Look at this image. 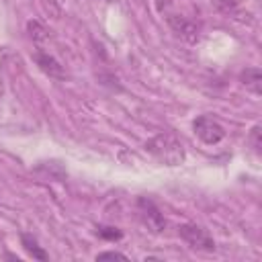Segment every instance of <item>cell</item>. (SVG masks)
<instances>
[{
    "mask_svg": "<svg viewBox=\"0 0 262 262\" xmlns=\"http://www.w3.org/2000/svg\"><path fill=\"white\" fill-rule=\"evenodd\" d=\"M27 31H29V35H31V39H33L35 43H43V41H47V37H49V31H47L39 20H29Z\"/></svg>",
    "mask_w": 262,
    "mask_h": 262,
    "instance_id": "cell-9",
    "label": "cell"
},
{
    "mask_svg": "<svg viewBox=\"0 0 262 262\" xmlns=\"http://www.w3.org/2000/svg\"><path fill=\"white\" fill-rule=\"evenodd\" d=\"M137 213H139L141 223H143L151 233H162V231H164L166 219H164V215L160 213V209L154 205V201H149V199H145V196H139V199H137Z\"/></svg>",
    "mask_w": 262,
    "mask_h": 262,
    "instance_id": "cell-3",
    "label": "cell"
},
{
    "mask_svg": "<svg viewBox=\"0 0 262 262\" xmlns=\"http://www.w3.org/2000/svg\"><path fill=\"white\" fill-rule=\"evenodd\" d=\"M192 127H194L196 137L203 143H207V145H215V143H219L225 137V129L221 127V123H217L215 119L205 117V115L203 117H196L194 123H192Z\"/></svg>",
    "mask_w": 262,
    "mask_h": 262,
    "instance_id": "cell-4",
    "label": "cell"
},
{
    "mask_svg": "<svg viewBox=\"0 0 262 262\" xmlns=\"http://www.w3.org/2000/svg\"><path fill=\"white\" fill-rule=\"evenodd\" d=\"M248 143L252 145V149H254L256 154L262 151V127H260V125H254V127H252L250 135H248Z\"/></svg>",
    "mask_w": 262,
    "mask_h": 262,
    "instance_id": "cell-10",
    "label": "cell"
},
{
    "mask_svg": "<svg viewBox=\"0 0 262 262\" xmlns=\"http://www.w3.org/2000/svg\"><path fill=\"white\" fill-rule=\"evenodd\" d=\"M239 82L246 86V90H250L252 94L260 96L262 94V72L260 68H246L239 74Z\"/></svg>",
    "mask_w": 262,
    "mask_h": 262,
    "instance_id": "cell-7",
    "label": "cell"
},
{
    "mask_svg": "<svg viewBox=\"0 0 262 262\" xmlns=\"http://www.w3.org/2000/svg\"><path fill=\"white\" fill-rule=\"evenodd\" d=\"M20 244H23V248H25L35 260H47V252H45L41 246H37V239H35L33 235L23 233V235H20Z\"/></svg>",
    "mask_w": 262,
    "mask_h": 262,
    "instance_id": "cell-8",
    "label": "cell"
},
{
    "mask_svg": "<svg viewBox=\"0 0 262 262\" xmlns=\"http://www.w3.org/2000/svg\"><path fill=\"white\" fill-rule=\"evenodd\" d=\"M33 61L39 66V70L43 74H47L49 78H57V80H63L66 78V72H63V66L53 57L49 55L47 51H43L41 47H37L33 51Z\"/></svg>",
    "mask_w": 262,
    "mask_h": 262,
    "instance_id": "cell-6",
    "label": "cell"
},
{
    "mask_svg": "<svg viewBox=\"0 0 262 262\" xmlns=\"http://www.w3.org/2000/svg\"><path fill=\"white\" fill-rule=\"evenodd\" d=\"M47 2H49V4H53L57 12H59V8H61V4H63V0H47Z\"/></svg>",
    "mask_w": 262,
    "mask_h": 262,
    "instance_id": "cell-14",
    "label": "cell"
},
{
    "mask_svg": "<svg viewBox=\"0 0 262 262\" xmlns=\"http://www.w3.org/2000/svg\"><path fill=\"white\" fill-rule=\"evenodd\" d=\"M166 23L172 29V33L176 37H180L182 41H186L190 45L199 43V39H201V27L196 23H192V20L180 16V14H168L166 16Z\"/></svg>",
    "mask_w": 262,
    "mask_h": 262,
    "instance_id": "cell-5",
    "label": "cell"
},
{
    "mask_svg": "<svg viewBox=\"0 0 262 262\" xmlns=\"http://www.w3.org/2000/svg\"><path fill=\"white\" fill-rule=\"evenodd\" d=\"M178 235L192 250H201V252H213L215 250V242L209 235V231L196 223H182L178 227Z\"/></svg>",
    "mask_w": 262,
    "mask_h": 262,
    "instance_id": "cell-2",
    "label": "cell"
},
{
    "mask_svg": "<svg viewBox=\"0 0 262 262\" xmlns=\"http://www.w3.org/2000/svg\"><path fill=\"white\" fill-rule=\"evenodd\" d=\"M96 233H98L102 239H121V235H123L117 227H104V225L96 227Z\"/></svg>",
    "mask_w": 262,
    "mask_h": 262,
    "instance_id": "cell-11",
    "label": "cell"
},
{
    "mask_svg": "<svg viewBox=\"0 0 262 262\" xmlns=\"http://www.w3.org/2000/svg\"><path fill=\"white\" fill-rule=\"evenodd\" d=\"M145 151L166 166H178L184 162V145L172 133H158L145 141Z\"/></svg>",
    "mask_w": 262,
    "mask_h": 262,
    "instance_id": "cell-1",
    "label": "cell"
},
{
    "mask_svg": "<svg viewBox=\"0 0 262 262\" xmlns=\"http://www.w3.org/2000/svg\"><path fill=\"white\" fill-rule=\"evenodd\" d=\"M213 6L223 14H229V12L235 10V2L233 0H213Z\"/></svg>",
    "mask_w": 262,
    "mask_h": 262,
    "instance_id": "cell-12",
    "label": "cell"
},
{
    "mask_svg": "<svg viewBox=\"0 0 262 262\" xmlns=\"http://www.w3.org/2000/svg\"><path fill=\"white\" fill-rule=\"evenodd\" d=\"M96 260H127V256L121 252H100L96 254Z\"/></svg>",
    "mask_w": 262,
    "mask_h": 262,
    "instance_id": "cell-13",
    "label": "cell"
}]
</instances>
